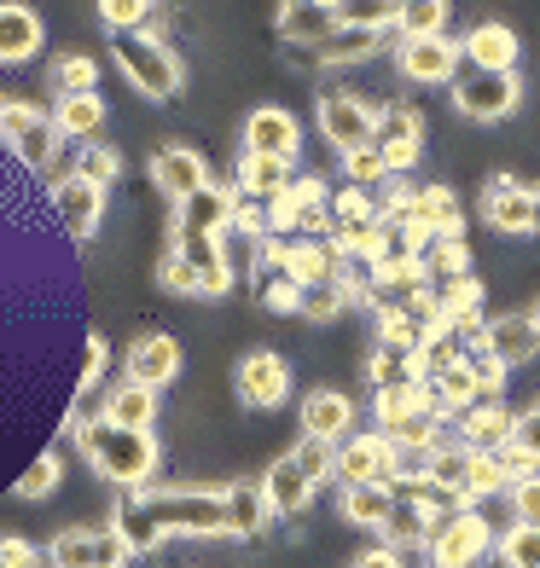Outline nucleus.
I'll return each mask as SVG.
<instances>
[{"label":"nucleus","mask_w":540,"mask_h":568,"mask_svg":"<svg viewBox=\"0 0 540 568\" xmlns=\"http://www.w3.org/2000/svg\"><path fill=\"white\" fill-rule=\"evenodd\" d=\"M488 494H511V476L500 470L494 453H477V464H471V499H488Z\"/></svg>","instance_id":"50"},{"label":"nucleus","mask_w":540,"mask_h":568,"mask_svg":"<svg viewBox=\"0 0 540 568\" xmlns=\"http://www.w3.org/2000/svg\"><path fill=\"white\" fill-rule=\"evenodd\" d=\"M396 476H401V447L383 429L349 435L338 447V481L343 487H390Z\"/></svg>","instance_id":"4"},{"label":"nucleus","mask_w":540,"mask_h":568,"mask_svg":"<svg viewBox=\"0 0 540 568\" xmlns=\"http://www.w3.org/2000/svg\"><path fill=\"white\" fill-rule=\"evenodd\" d=\"M343 174H349V186L372 192V186H383V180H390V163L378 158V145H367V151H349V158H343Z\"/></svg>","instance_id":"45"},{"label":"nucleus","mask_w":540,"mask_h":568,"mask_svg":"<svg viewBox=\"0 0 540 568\" xmlns=\"http://www.w3.org/2000/svg\"><path fill=\"white\" fill-rule=\"evenodd\" d=\"M518 75H494V70H459V82H453V105L459 116H471V122H500L518 111Z\"/></svg>","instance_id":"6"},{"label":"nucleus","mask_w":540,"mask_h":568,"mask_svg":"<svg viewBox=\"0 0 540 568\" xmlns=\"http://www.w3.org/2000/svg\"><path fill=\"white\" fill-rule=\"evenodd\" d=\"M442 320L448 325H459V331H471V337H482V284L477 278H453V284H442Z\"/></svg>","instance_id":"37"},{"label":"nucleus","mask_w":540,"mask_h":568,"mask_svg":"<svg viewBox=\"0 0 540 568\" xmlns=\"http://www.w3.org/2000/svg\"><path fill=\"white\" fill-rule=\"evenodd\" d=\"M343 30V18L331 0H291V7H279V36L291 47H320Z\"/></svg>","instance_id":"21"},{"label":"nucleus","mask_w":540,"mask_h":568,"mask_svg":"<svg viewBox=\"0 0 540 568\" xmlns=\"http://www.w3.org/2000/svg\"><path fill=\"white\" fill-rule=\"evenodd\" d=\"M128 551L111 528H64L47 546V568H128Z\"/></svg>","instance_id":"8"},{"label":"nucleus","mask_w":540,"mask_h":568,"mask_svg":"<svg viewBox=\"0 0 540 568\" xmlns=\"http://www.w3.org/2000/svg\"><path fill=\"white\" fill-rule=\"evenodd\" d=\"M291 186H297V180H291V163H279V158H244V169H239V192H244V197L279 203Z\"/></svg>","instance_id":"36"},{"label":"nucleus","mask_w":540,"mask_h":568,"mask_svg":"<svg viewBox=\"0 0 540 568\" xmlns=\"http://www.w3.org/2000/svg\"><path fill=\"white\" fill-rule=\"evenodd\" d=\"M99 122H106V99H99V93H88V99H59V111H53L59 134L88 140V145H93V134H99Z\"/></svg>","instance_id":"38"},{"label":"nucleus","mask_w":540,"mask_h":568,"mask_svg":"<svg viewBox=\"0 0 540 568\" xmlns=\"http://www.w3.org/2000/svg\"><path fill=\"white\" fill-rule=\"evenodd\" d=\"M320 134L349 158V151H367L372 145L378 116H372L367 99H354V93H320Z\"/></svg>","instance_id":"9"},{"label":"nucleus","mask_w":540,"mask_h":568,"mask_svg":"<svg viewBox=\"0 0 540 568\" xmlns=\"http://www.w3.org/2000/svg\"><path fill=\"white\" fill-rule=\"evenodd\" d=\"M511 523L540 528V476H529V481L511 487Z\"/></svg>","instance_id":"52"},{"label":"nucleus","mask_w":540,"mask_h":568,"mask_svg":"<svg viewBox=\"0 0 540 568\" xmlns=\"http://www.w3.org/2000/svg\"><path fill=\"white\" fill-rule=\"evenodd\" d=\"M367 377H372V389L383 395V389H401V383H430L424 377V354H401V348H372V359H367Z\"/></svg>","instance_id":"33"},{"label":"nucleus","mask_w":540,"mask_h":568,"mask_svg":"<svg viewBox=\"0 0 540 568\" xmlns=\"http://www.w3.org/2000/svg\"><path fill=\"white\" fill-rule=\"evenodd\" d=\"M396 64L407 82H459V64H466V47L453 36H424V41H401L396 47Z\"/></svg>","instance_id":"11"},{"label":"nucleus","mask_w":540,"mask_h":568,"mask_svg":"<svg viewBox=\"0 0 540 568\" xmlns=\"http://www.w3.org/2000/svg\"><path fill=\"white\" fill-rule=\"evenodd\" d=\"M482 221L494 232H534V186L511 174H494L482 186Z\"/></svg>","instance_id":"15"},{"label":"nucleus","mask_w":540,"mask_h":568,"mask_svg":"<svg viewBox=\"0 0 540 568\" xmlns=\"http://www.w3.org/2000/svg\"><path fill=\"white\" fill-rule=\"evenodd\" d=\"M163 534H187V539H221L227 534V487H169L151 494Z\"/></svg>","instance_id":"3"},{"label":"nucleus","mask_w":540,"mask_h":568,"mask_svg":"<svg viewBox=\"0 0 540 568\" xmlns=\"http://www.w3.org/2000/svg\"><path fill=\"white\" fill-rule=\"evenodd\" d=\"M99 377H106V343L88 337V354H82V383H76V389H93Z\"/></svg>","instance_id":"56"},{"label":"nucleus","mask_w":540,"mask_h":568,"mask_svg":"<svg viewBox=\"0 0 540 568\" xmlns=\"http://www.w3.org/2000/svg\"><path fill=\"white\" fill-rule=\"evenodd\" d=\"M233 383H239V395H244L250 406H279V400L291 395V366H286L273 348H250V354L239 359Z\"/></svg>","instance_id":"17"},{"label":"nucleus","mask_w":540,"mask_h":568,"mask_svg":"<svg viewBox=\"0 0 540 568\" xmlns=\"http://www.w3.org/2000/svg\"><path fill=\"white\" fill-rule=\"evenodd\" d=\"M99 418H111L117 429L151 435V424H158V395L140 389V383H111V389H106V412H99Z\"/></svg>","instance_id":"28"},{"label":"nucleus","mask_w":540,"mask_h":568,"mask_svg":"<svg viewBox=\"0 0 540 568\" xmlns=\"http://www.w3.org/2000/svg\"><path fill=\"white\" fill-rule=\"evenodd\" d=\"M0 140L12 145V158L23 169H47L59 151V128L47 122L36 105H23V99H7V116H0Z\"/></svg>","instance_id":"7"},{"label":"nucleus","mask_w":540,"mask_h":568,"mask_svg":"<svg viewBox=\"0 0 540 568\" xmlns=\"http://www.w3.org/2000/svg\"><path fill=\"white\" fill-rule=\"evenodd\" d=\"M466 47L471 70H494V75H518V36H511V23H477V30L459 41Z\"/></svg>","instance_id":"23"},{"label":"nucleus","mask_w":540,"mask_h":568,"mask_svg":"<svg viewBox=\"0 0 540 568\" xmlns=\"http://www.w3.org/2000/svg\"><path fill=\"white\" fill-rule=\"evenodd\" d=\"M471 464H477V453H471L466 442H448V447H436V453H430L424 476L442 487L453 505H471Z\"/></svg>","instance_id":"27"},{"label":"nucleus","mask_w":540,"mask_h":568,"mask_svg":"<svg viewBox=\"0 0 540 568\" xmlns=\"http://www.w3.org/2000/svg\"><path fill=\"white\" fill-rule=\"evenodd\" d=\"M488 546H494V528L477 510H453L448 523H436L424 557H430V568H477L488 557Z\"/></svg>","instance_id":"5"},{"label":"nucleus","mask_w":540,"mask_h":568,"mask_svg":"<svg viewBox=\"0 0 540 568\" xmlns=\"http://www.w3.org/2000/svg\"><path fill=\"white\" fill-rule=\"evenodd\" d=\"M354 568H401V557H396L390 546H383V551H367V557H360Z\"/></svg>","instance_id":"58"},{"label":"nucleus","mask_w":540,"mask_h":568,"mask_svg":"<svg viewBox=\"0 0 540 568\" xmlns=\"http://www.w3.org/2000/svg\"><path fill=\"white\" fill-rule=\"evenodd\" d=\"M518 447H529L540 458V406H529L523 418H518Z\"/></svg>","instance_id":"57"},{"label":"nucleus","mask_w":540,"mask_h":568,"mask_svg":"<svg viewBox=\"0 0 540 568\" xmlns=\"http://www.w3.org/2000/svg\"><path fill=\"white\" fill-rule=\"evenodd\" d=\"M0 116H7V99H0Z\"/></svg>","instance_id":"61"},{"label":"nucleus","mask_w":540,"mask_h":568,"mask_svg":"<svg viewBox=\"0 0 540 568\" xmlns=\"http://www.w3.org/2000/svg\"><path fill=\"white\" fill-rule=\"evenodd\" d=\"M430 534H436V523H430L419 505H396V516L383 523V539H390V551H419V546H430Z\"/></svg>","instance_id":"39"},{"label":"nucleus","mask_w":540,"mask_h":568,"mask_svg":"<svg viewBox=\"0 0 540 568\" xmlns=\"http://www.w3.org/2000/svg\"><path fill=\"white\" fill-rule=\"evenodd\" d=\"M76 447H82V458L93 464V476H106L111 487H122V494H140V487L158 476V442L140 429H117L111 418H82L76 424Z\"/></svg>","instance_id":"1"},{"label":"nucleus","mask_w":540,"mask_h":568,"mask_svg":"<svg viewBox=\"0 0 540 568\" xmlns=\"http://www.w3.org/2000/svg\"><path fill=\"white\" fill-rule=\"evenodd\" d=\"M378 47H383V36L378 30H343L331 36V41H320L314 47V64H326V70H349V64H367V59H378Z\"/></svg>","instance_id":"32"},{"label":"nucleus","mask_w":540,"mask_h":568,"mask_svg":"<svg viewBox=\"0 0 540 568\" xmlns=\"http://www.w3.org/2000/svg\"><path fill=\"white\" fill-rule=\"evenodd\" d=\"M396 12L401 7H383V0H349V7H338L349 30H378V36H383V23H396Z\"/></svg>","instance_id":"48"},{"label":"nucleus","mask_w":540,"mask_h":568,"mask_svg":"<svg viewBox=\"0 0 540 568\" xmlns=\"http://www.w3.org/2000/svg\"><path fill=\"white\" fill-rule=\"evenodd\" d=\"M494 458H500V470L511 476V487H518V481H529V476H540V458H534L529 447H518V442H506Z\"/></svg>","instance_id":"53"},{"label":"nucleus","mask_w":540,"mask_h":568,"mask_svg":"<svg viewBox=\"0 0 540 568\" xmlns=\"http://www.w3.org/2000/svg\"><path fill=\"white\" fill-rule=\"evenodd\" d=\"M372 145H378V158L390 163V174L413 169V163H419V145H424V116H419L413 105H383Z\"/></svg>","instance_id":"13"},{"label":"nucleus","mask_w":540,"mask_h":568,"mask_svg":"<svg viewBox=\"0 0 540 568\" xmlns=\"http://www.w3.org/2000/svg\"><path fill=\"white\" fill-rule=\"evenodd\" d=\"M117 169H122V158H117L111 145H82V158H76V174L93 180V186H111Z\"/></svg>","instance_id":"49"},{"label":"nucleus","mask_w":540,"mask_h":568,"mask_svg":"<svg viewBox=\"0 0 540 568\" xmlns=\"http://www.w3.org/2000/svg\"><path fill=\"white\" fill-rule=\"evenodd\" d=\"M500 562L506 568H540V528L511 523V534H500Z\"/></svg>","instance_id":"44"},{"label":"nucleus","mask_w":540,"mask_h":568,"mask_svg":"<svg viewBox=\"0 0 540 568\" xmlns=\"http://www.w3.org/2000/svg\"><path fill=\"white\" fill-rule=\"evenodd\" d=\"M482 343H488V354H494L500 366L511 372V366H523V359L540 354V331H534L529 314H506V320H488V325H482Z\"/></svg>","instance_id":"24"},{"label":"nucleus","mask_w":540,"mask_h":568,"mask_svg":"<svg viewBox=\"0 0 540 568\" xmlns=\"http://www.w3.org/2000/svg\"><path fill=\"white\" fill-rule=\"evenodd\" d=\"M297 470L308 476V481H331V476H338V447H331V442H308V435H302V442H297Z\"/></svg>","instance_id":"43"},{"label":"nucleus","mask_w":540,"mask_h":568,"mask_svg":"<svg viewBox=\"0 0 540 568\" xmlns=\"http://www.w3.org/2000/svg\"><path fill=\"white\" fill-rule=\"evenodd\" d=\"M174 255L198 273V291L203 296H227L233 291V262L221 255V239H192V244H174Z\"/></svg>","instance_id":"25"},{"label":"nucleus","mask_w":540,"mask_h":568,"mask_svg":"<svg viewBox=\"0 0 540 568\" xmlns=\"http://www.w3.org/2000/svg\"><path fill=\"white\" fill-rule=\"evenodd\" d=\"M111 59L122 64V75H128V82H134L146 99H174V93H180V59H174V47H169L158 30L111 36Z\"/></svg>","instance_id":"2"},{"label":"nucleus","mask_w":540,"mask_h":568,"mask_svg":"<svg viewBox=\"0 0 540 568\" xmlns=\"http://www.w3.org/2000/svg\"><path fill=\"white\" fill-rule=\"evenodd\" d=\"M268 523H273V505L262 494V481H233V487H227V534L256 539Z\"/></svg>","instance_id":"29"},{"label":"nucleus","mask_w":540,"mask_h":568,"mask_svg":"<svg viewBox=\"0 0 540 568\" xmlns=\"http://www.w3.org/2000/svg\"><path fill=\"white\" fill-rule=\"evenodd\" d=\"M302 435L308 442H349L354 435V400L349 395H338V389H314L302 400Z\"/></svg>","instance_id":"20"},{"label":"nucleus","mask_w":540,"mask_h":568,"mask_svg":"<svg viewBox=\"0 0 540 568\" xmlns=\"http://www.w3.org/2000/svg\"><path fill=\"white\" fill-rule=\"evenodd\" d=\"M302 151V128L291 111L279 105H262L244 116V158H279V163H297Z\"/></svg>","instance_id":"12"},{"label":"nucleus","mask_w":540,"mask_h":568,"mask_svg":"<svg viewBox=\"0 0 540 568\" xmlns=\"http://www.w3.org/2000/svg\"><path fill=\"white\" fill-rule=\"evenodd\" d=\"M256 302H262L268 314H302V284L279 262H262V255H256Z\"/></svg>","instance_id":"34"},{"label":"nucleus","mask_w":540,"mask_h":568,"mask_svg":"<svg viewBox=\"0 0 540 568\" xmlns=\"http://www.w3.org/2000/svg\"><path fill=\"white\" fill-rule=\"evenodd\" d=\"M53 210H59V221L76 232V239H93L99 215H106V186H93V180H82L70 169V174L53 180Z\"/></svg>","instance_id":"16"},{"label":"nucleus","mask_w":540,"mask_h":568,"mask_svg":"<svg viewBox=\"0 0 540 568\" xmlns=\"http://www.w3.org/2000/svg\"><path fill=\"white\" fill-rule=\"evenodd\" d=\"M151 180H158V192L169 203H187L210 186V169H203V158L192 145H163L158 158H151Z\"/></svg>","instance_id":"19"},{"label":"nucleus","mask_w":540,"mask_h":568,"mask_svg":"<svg viewBox=\"0 0 540 568\" xmlns=\"http://www.w3.org/2000/svg\"><path fill=\"white\" fill-rule=\"evenodd\" d=\"M466 255H471L466 239H430V250H424V273H442L448 284H453V278H471V273H466Z\"/></svg>","instance_id":"42"},{"label":"nucleus","mask_w":540,"mask_h":568,"mask_svg":"<svg viewBox=\"0 0 540 568\" xmlns=\"http://www.w3.org/2000/svg\"><path fill=\"white\" fill-rule=\"evenodd\" d=\"M146 0H106V7H99V18H106L111 23V36H128V30H140V23H146Z\"/></svg>","instance_id":"51"},{"label":"nucleus","mask_w":540,"mask_h":568,"mask_svg":"<svg viewBox=\"0 0 540 568\" xmlns=\"http://www.w3.org/2000/svg\"><path fill=\"white\" fill-rule=\"evenodd\" d=\"M442 23H448V7H442V0H407V7L396 12V30H401V41L442 36Z\"/></svg>","instance_id":"41"},{"label":"nucleus","mask_w":540,"mask_h":568,"mask_svg":"<svg viewBox=\"0 0 540 568\" xmlns=\"http://www.w3.org/2000/svg\"><path fill=\"white\" fill-rule=\"evenodd\" d=\"M466 372L477 377V389H482V400H488V395H500V383H506V366H500L494 354H488V343H482V337H477V343L466 348Z\"/></svg>","instance_id":"46"},{"label":"nucleus","mask_w":540,"mask_h":568,"mask_svg":"<svg viewBox=\"0 0 540 568\" xmlns=\"http://www.w3.org/2000/svg\"><path fill=\"white\" fill-rule=\"evenodd\" d=\"M424 239H459V197L448 186H419V203H413V221Z\"/></svg>","instance_id":"31"},{"label":"nucleus","mask_w":540,"mask_h":568,"mask_svg":"<svg viewBox=\"0 0 540 568\" xmlns=\"http://www.w3.org/2000/svg\"><path fill=\"white\" fill-rule=\"evenodd\" d=\"M233 203L239 192H227V186H203L198 197L187 203H174V244H192V239H221L227 226H233Z\"/></svg>","instance_id":"10"},{"label":"nucleus","mask_w":540,"mask_h":568,"mask_svg":"<svg viewBox=\"0 0 540 568\" xmlns=\"http://www.w3.org/2000/svg\"><path fill=\"white\" fill-rule=\"evenodd\" d=\"M53 487H59V458L41 453V458H30V470L18 476V499H47Z\"/></svg>","instance_id":"47"},{"label":"nucleus","mask_w":540,"mask_h":568,"mask_svg":"<svg viewBox=\"0 0 540 568\" xmlns=\"http://www.w3.org/2000/svg\"><path fill=\"white\" fill-rule=\"evenodd\" d=\"M529 320H534V331H540V302H534V307H529Z\"/></svg>","instance_id":"60"},{"label":"nucleus","mask_w":540,"mask_h":568,"mask_svg":"<svg viewBox=\"0 0 540 568\" xmlns=\"http://www.w3.org/2000/svg\"><path fill=\"white\" fill-rule=\"evenodd\" d=\"M338 307H343L338 284H314V291H302V314H308V320H331Z\"/></svg>","instance_id":"54"},{"label":"nucleus","mask_w":540,"mask_h":568,"mask_svg":"<svg viewBox=\"0 0 540 568\" xmlns=\"http://www.w3.org/2000/svg\"><path fill=\"white\" fill-rule=\"evenodd\" d=\"M180 377V343L163 337V331H151V337H134V348H128L122 359V383H140V389L158 395L163 383Z\"/></svg>","instance_id":"14"},{"label":"nucleus","mask_w":540,"mask_h":568,"mask_svg":"<svg viewBox=\"0 0 540 568\" xmlns=\"http://www.w3.org/2000/svg\"><path fill=\"white\" fill-rule=\"evenodd\" d=\"M453 429H459V442H466L471 453H500L506 442H518V418H511L500 400H477Z\"/></svg>","instance_id":"22"},{"label":"nucleus","mask_w":540,"mask_h":568,"mask_svg":"<svg viewBox=\"0 0 540 568\" xmlns=\"http://www.w3.org/2000/svg\"><path fill=\"white\" fill-rule=\"evenodd\" d=\"M338 510H343V523H354V528H378V534H383V523L396 516V494H390V487H343Z\"/></svg>","instance_id":"35"},{"label":"nucleus","mask_w":540,"mask_h":568,"mask_svg":"<svg viewBox=\"0 0 540 568\" xmlns=\"http://www.w3.org/2000/svg\"><path fill=\"white\" fill-rule=\"evenodd\" d=\"M262 494H268L273 516H302L308 499H314V481L297 470V458H273L268 476H262Z\"/></svg>","instance_id":"26"},{"label":"nucleus","mask_w":540,"mask_h":568,"mask_svg":"<svg viewBox=\"0 0 540 568\" xmlns=\"http://www.w3.org/2000/svg\"><path fill=\"white\" fill-rule=\"evenodd\" d=\"M111 534L122 539L134 557H151L163 546V523H158V510H151V494H117V505H111Z\"/></svg>","instance_id":"18"},{"label":"nucleus","mask_w":540,"mask_h":568,"mask_svg":"<svg viewBox=\"0 0 540 568\" xmlns=\"http://www.w3.org/2000/svg\"><path fill=\"white\" fill-rule=\"evenodd\" d=\"M53 88H59V99H88V93H99V64H93L88 53H64V59L53 64Z\"/></svg>","instance_id":"40"},{"label":"nucleus","mask_w":540,"mask_h":568,"mask_svg":"<svg viewBox=\"0 0 540 568\" xmlns=\"http://www.w3.org/2000/svg\"><path fill=\"white\" fill-rule=\"evenodd\" d=\"M0 568H41V551L18 534H0Z\"/></svg>","instance_id":"55"},{"label":"nucleus","mask_w":540,"mask_h":568,"mask_svg":"<svg viewBox=\"0 0 540 568\" xmlns=\"http://www.w3.org/2000/svg\"><path fill=\"white\" fill-rule=\"evenodd\" d=\"M41 53V18L30 7H0V64H30Z\"/></svg>","instance_id":"30"},{"label":"nucleus","mask_w":540,"mask_h":568,"mask_svg":"<svg viewBox=\"0 0 540 568\" xmlns=\"http://www.w3.org/2000/svg\"><path fill=\"white\" fill-rule=\"evenodd\" d=\"M534 232H540V186H534Z\"/></svg>","instance_id":"59"}]
</instances>
